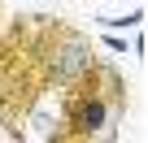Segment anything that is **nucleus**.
Instances as JSON below:
<instances>
[{
    "instance_id": "obj_1",
    "label": "nucleus",
    "mask_w": 148,
    "mask_h": 143,
    "mask_svg": "<svg viewBox=\"0 0 148 143\" xmlns=\"http://www.w3.org/2000/svg\"><path fill=\"white\" fill-rule=\"evenodd\" d=\"M118 117L122 113L92 87H83V83L61 87V139H118V130H113Z\"/></svg>"
},
{
    "instance_id": "obj_2",
    "label": "nucleus",
    "mask_w": 148,
    "mask_h": 143,
    "mask_svg": "<svg viewBox=\"0 0 148 143\" xmlns=\"http://www.w3.org/2000/svg\"><path fill=\"white\" fill-rule=\"evenodd\" d=\"M83 87H92V91H96V96H105L118 113H126V78H122V69H118V65H109V61H100V56H96V65L87 69Z\"/></svg>"
},
{
    "instance_id": "obj_3",
    "label": "nucleus",
    "mask_w": 148,
    "mask_h": 143,
    "mask_svg": "<svg viewBox=\"0 0 148 143\" xmlns=\"http://www.w3.org/2000/svg\"><path fill=\"white\" fill-rule=\"evenodd\" d=\"M139 18H144V13H139V9H131V13H126V18H100V22H105V26H109V30H131V26H135V22H139Z\"/></svg>"
},
{
    "instance_id": "obj_4",
    "label": "nucleus",
    "mask_w": 148,
    "mask_h": 143,
    "mask_svg": "<svg viewBox=\"0 0 148 143\" xmlns=\"http://www.w3.org/2000/svg\"><path fill=\"white\" fill-rule=\"evenodd\" d=\"M105 48H109V52H118V56H122V52H126V39H122V35H105Z\"/></svg>"
}]
</instances>
